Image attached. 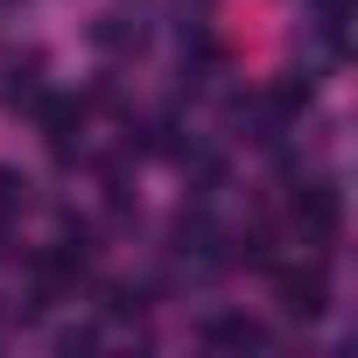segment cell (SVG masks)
<instances>
[{"instance_id": "1", "label": "cell", "mask_w": 358, "mask_h": 358, "mask_svg": "<svg viewBox=\"0 0 358 358\" xmlns=\"http://www.w3.org/2000/svg\"><path fill=\"white\" fill-rule=\"evenodd\" d=\"M281 309L302 316V323H316V316L330 309V274H323V267H288V274H281Z\"/></svg>"}, {"instance_id": "2", "label": "cell", "mask_w": 358, "mask_h": 358, "mask_svg": "<svg viewBox=\"0 0 358 358\" xmlns=\"http://www.w3.org/2000/svg\"><path fill=\"white\" fill-rule=\"evenodd\" d=\"M337 218H344V204H337V190H330V183H309V190L295 197V225H302V239L330 246V239H337Z\"/></svg>"}, {"instance_id": "3", "label": "cell", "mask_w": 358, "mask_h": 358, "mask_svg": "<svg viewBox=\"0 0 358 358\" xmlns=\"http://www.w3.org/2000/svg\"><path fill=\"white\" fill-rule=\"evenodd\" d=\"M204 344H211V351H260L267 330H260L253 316H211V323H204Z\"/></svg>"}, {"instance_id": "4", "label": "cell", "mask_w": 358, "mask_h": 358, "mask_svg": "<svg viewBox=\"0 0 358 358\" xmlns=\"http://www.w3.org/2000/svg\"><path fill=\"white\" fill-rule=\"evenodd\" d=\"M78 127H85V106H78V99H43V134H50L57 155H71Z\"/></svg>"}, {"instance_id": "5", "label": "cell", "mask_w": 358, "mask_h": 358, "mask_svg": "<svg viewBox=\"0 0 358 358\" xmlns=\"http://www.w3.org/2000/svg\"><path fill=\"white\" fill-rule=\"evenodd\" d=\"M15 211H29V176H15L0 162V218H15Z\"/></svg>"}]
</instances>
